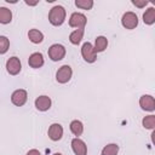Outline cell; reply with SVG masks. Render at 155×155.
I'll list each match as a JSON object with an SVG mask.
<instances>
[{
	"label": "cell",
	"instance_id": "cell-1",
	"mask_svg": "<svg viewBox=\"0 0 155 155\" xmlns=\"http://www.w3.org/2000/svg\"><path fill=\"white\" fill-rule=\"evenodd\" d=\"M65 16H67L65 8L61 5H56L48 12V22L54 27H59L64 23Z\"/></svg>",
	"mask_w": 155,
	"mask_h": 155
},
{
	"label": "cell",
	"instance_id": "cell-2",
	"mask_svg": "<svg viewBox=\"0 0 155 155\" xmlns=\"http://www.w3.org/2000/svg\"><path fill=\"white\" fill-rule=\"evenodd\" d=\"M48 57L51 58V61L53 62H58V61H62L64 57H65V47L61 44H53L50 46L48 48Z\"/></svg>",
	"mask_w": 155,
	"mask_h": 155
},
{
	"label": "cell",
	"instance_id": "cell-3",
	"mask_svg": "<svg viewBox=\"0 0 155 155\" xmlns=\"http://www.w3.org/2000/svg\"><path fill=\"white\" fill-rule=\"evenodd\" d=\"M121 24L124 28L126 29H134L137 25H138V17L134 12L132 11H128V12H125L121 17Z\"/></svg>",
	"mask_w": 155,
	"mask_h": 155
},
{
	"label": "cell",
	"instance_id": "cell-4",
	"mask_svg": "<svg viewBox=\"0 0 155 155\" xmlns=\"http://www.w3.org/2000/svg\"><path fill=\"white\" fill-rule=\"evenodd\" d=\"M81 56L87 63H93L97 59V53L91 42H85L81 47Z\"/></svg>",
	"mask_w": 155,
	"mask_h": 155
},
{
	"label": "cell",
	"instance_id": "cell-5",
	"mask_svg": "<svg viewBox=\"0 0 155 155\" xmlns=\"http://www.w3.org/2000/svg\"><path fill=\"white\" fill-rule=\"evenodd\" d=\"M71 75H73L71 67L68 65V64H64V65H62L57 70V73H56V80L59 84H67L71 79Z\"/></svg>",
	"mask_w": 155,
	"mask_h": 155
},
{
	"label": "cell",
	"instance_id": "cell-6",
	"mask_svg": "<svg viewBox=\"0 0 155 155\" xmlns=\"http://www.w3.org/2000/svg\"><path fill=\"white\" fill-rule=\"evenodd\" d=\"M87 23V18L84 13L80 12H74L71 13L70 18H69V25L71 28H76V29H84L85 25Z\"/></svg>",
	"mask_w": 155,
	"mask_h": 155
},
{
	"label": "cell",
	"instance_id": "cell-7",
	"mask_svg": "<svg viewBox=\"0 0 155 155\" xmlns=\"http://www.w3.org/2000/svg\"><path fill=\"white\" fill-rule=\"evenodd\" d=\"M27 99H28V92L25 90H23V88H18V90L13 91L12 94H11V102L16 107L24 105Z\"/></svg>",
	"mask_w": 155,
	"mask_h": 155
},
{
	"label": "cell",
	"instance_id": "cell-8",
	"mask_svg": "<svg viewBox=\"0 0 155 155\" xmlns=\"http://www.w3.org/2000/svg\"><path fill=\"white\" fill-rule=\"evenodd\" d=\"M6 70L10 75H17L19 74V71L22 70V63L19 61V58L17 57H11L7 59L6 62Z\"/></svg>",
	"mask_w": 155,
	"mask_h": 155
},
{
	"label": "cell",
	"instance_id": "cell-9",
	"mask_svg": "<svg viewBox=\"0 0 155 155\" xmlns=\"http://www.w3.org/2000/svg\"><path fill=\"white\" fill-rule=\"evenodd\" d=\"M47 134H48V138L53 142H57L62 137H63V127L61 124H52L50 127H48V131H47Z\"/></svg>",
	"mask_w": 155,
	"mask_h": 155
},
{
	"label": "cell",
	"instance_id": "cell-10",
	"mask_svg": "<svg viewBox=\"0 0 155 155\" xmlns=\"http://www.w3.org/2000/svg\"><path fill=\"white\" fill-rule=\"evenodd\" d=\"M139 105L145 111H154L155 110V99L150 94H143L139 98Z\"/></svg>",
	"mask_w": 155,
	"mask_h": 155
},
{
	"label": "cell",
	"instance_id": "cell-11",
	"mask_svg": "<svg viewBox=\"0 0 155 155\" xmlns=\"http://www.w3.org/2000/svg\"><path fill=\"white\" fill-rule=\"evenodd\" d=\"M71 149L75 155H87V145L79 137H76L71 140Z\"/></svg>",
	"mask_w": 155,
	"mask_h": 155
},
{
	"label": "cell",
	"instance_id": "cell-12",
	"mask_svg": "<svg viewBox=\"0 0 155 155\" xmlns=\"http://www.w3.org/2000/svg\"><path fill=\"white\" fill-rule=\"evenodd\" d=\"M34 104H35V108L39 111H46V110H48L51 108L52 101H51V98L48 96H39L35 99Z\"/></svg>",
	"mask_w": 155,
	"mask_h": 155
},
{
	"label": "cell",
	"instance_id": "cell-13",
	"mask_svg": "<svg viewBox=\"0 0 155 155\" xmlns=\"http://www.w3.org/2000/svg\"><path fill=\"white\" fill-rule=\"evenodd\" d=\"M44 63H45V61H44L42 53H40V52H34V53H31V54L29 56V59H28L29 67H31V68H34V69H39V68H41V67L44 65Z\"/></svg>",
	"mask_w": 155,
	"mask_h": 155
},
{
	"label": "cell",
	"instance_id": "cell-14",
	"mask_svg": "<svg viewBox=\"0 0 155 155\" xmlns=\"http://www.w3.org/2000/svg\"><path fill=\"white\" fill-rule=\"evenodd\" d=\"M94 51L96 53H99V52H103L105 51V48L108 47V39L103 35L101 36H97L96 40H94Z\"/></svg>",
	"mask_w": 155,
	"mask_h": 155
},
{
	"label": "cell",
	"instance_id": "cell-15",
	"mask_svg": "<svg viewBox=\"0 0 155 155\" xmlns=\"http://www.w3.org/2000/svg\"><path fill=\"white\" fill-rule=\"evenodd\" d=\"M143 22L147 25H151L155 23V7H149L143 13Z\"/></svg>",
	"mask_w": 155,
	"mask_h": 155
},
{
	"label": "cell",
	"instance_id": "cell-16",
	"mask_svg": "<svg viewBox=\"0 0 155 155\" xmlns=\"http://www.w3.org/2000/svg\"><path fill=\"white\" fill-rule=\"evenodd\" d=\"M28 38L33 44H40L44 40V34L38 29H30L28 31Z\"/></svg>",
	"mask_w": 155,
	"mask_h": 155
},
{
	"label": "cell",
	"instance_id": "cell-17",
	"mask_svg": "<svg viewBox=\"0 0 155 155\" xmlns=\"http://www.w3.org/2000/svg\"><path fill=\"white\" fill-rule=\"evenodd\" d=\"M70 131H71V133L74 134V136H76V137H79V136H81L82 134V132H84V124L80 121V120H73L71 122H70Z\"/></svg>",
	"mask_w": 155,
	"mask_h": 155
},
{
	"label": "cell",
	"instance_id": "cell-18",
	"mask_svg": "<svg viewBox=\"0 0 155 155\" xmlns=\"http://www.w3.org/2000/svg\"><path fill=\"white\" fill-rule=\"evenodd\" d=\"M12 21V12L7 7H0V23L8 24Z\"/></svg>",
	"mask_w": 155,
	"mask_h": 155
},
{
	"label": "cell",
	"instance_id": "cell-19",
	"mask_svg": "<svg viewBox=\"0 0 155 155\" xmlns=\"http://www.w3.org/2000/svg\"><path fill=\"white\" fill-rule=\"evenodd\" d=\"M84 38V29H75L69 35V41L73 45H79Z\"/></svg>",
	"mask_w": 155,
	"mask_h": 155
},
{
	"label": "cell",
	"instance_id": "cell-20",
	"mask_svg": "<svg viewBox=\"0 0 155 155\" xmlns=\"http://www.w3.org/2000/svg\"><path fill=\"white\" fill-rule=\"evenodd\" d=\"M117 153H119V145L115 143L107 144L102 149V155H117Z\"/></svg>",
	"mask_w": 155,
	"mask_h": 155
},
{
	"label": "cell",
	"instance_id": "cell-21",
	"mask_svg": "<svg viewBox=\"0 0 155 155\" xmlns=\"http://www.w3.org/2000/svg\"><path fill=\"white\" fill-rule=\"evenodd\" d=\"M142 125L147 130H154L155 128V115H148V116L143 117Z\"/></svg>",
	"mask_w": 155,
	"mask_h": 155
},
{
	"label": "cell",
	"instance_id": "cell-22",
	"mask_svg": "<svg viewBox=\"0 0 155 155\" xmlns=\"http://www.w3.org/2000/svg\"><path fill=\"white\" fill-rule=\"evenodd\" d=\"M10 48V40L4 36L0 35V54H5Z\"/></svg>",
	"mask_w": 155,
	"mask_h": 155
},
{
	"label": "cell",
	"instance_id": "cell-23",
	"mask_svg": "<svg viewBox=\"0 0 155 155\" xmlns=\"http://www.w3.org/2000/svg\"><path fill=\"white\" fill-rule=\"evenodd\" d=\"M75 6L82 10H91L93 6V1L92 0H76Z\"/></svg>",
	"mask_w": 155,
	"mask_h": 155
},
{
	"label": "cell",
	"instance_id": "cell-24",
	"mask_svg": "<svg viewBox=\"0 0 155 155\" xmlns=\"http://www.w3.org/2000/svg\"><path fill=\"white\" fill-rule=\"evenodd\" d=\"M132 4L136 6V7H139V8H143V7H145L149 2L147 1V0H132Z\"/></svg>",
	"mask_w": 155,
	"mask_h": 155
},
{
	"label": "cell",
	"instance_id": "cell-25",
	"mask_svg": "<svg viewBox=\"0 0 155 155\" xmlns=\"http://www.w3.org/2000/svg\"><path fill=\"white\" fill-rule=\"evenodd\" d=\"M27 155H41V153H40L38 149H30V150L27 153Z\"/></svg>",
	"mask_w": 155,
	"mask_h": 155
},
{
	"label": "cell",
	"instance_id": "cell-26",
	"mask_svg": "<svg viewBox=\"0 0 155 155\" xmlns=\"http://www.w3.org/2000/svg\"><path fill=\"white\" fill-rule=\"evenodd\" d=\"M24 2H25L28 6H35V5H38V4H39V1H34V2H31V1H27V0H25Z\"/></svg>",
	"mask_w": 155,
	"mask_h": 155
},
{
	"label": "cell",
	"instance_id": "cell-27",
	"mask_svg": "<svg viewBox=\"0 0 155 155\" xmlns=\"http://www.w3.org/2000/svg\"><path fill=\"white\" fill-rule=\"evenodd\" d=\"M53 155H62V154H61V153H54Z\"/></svg>",
	"mask_w": 155,
	"mask_h": 155
}]
</instances>
